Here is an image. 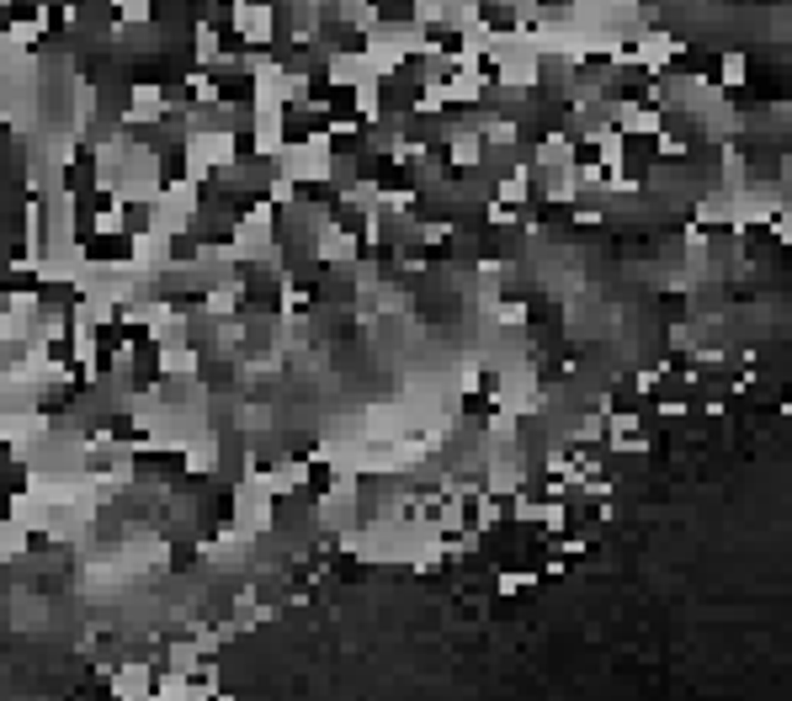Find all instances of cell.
<instances>
[{"label": "cell", "mask_w": 792, "mask_h": 701, "mask_svg": "<svg viewBox=\"0 0 792 701\" xmlns=\"http://www.w3.org/2000/svg\"><path fill=\"white\" fill-rule=\"evenodd\" d=\"M197 250H203V244L192 240V229H186V234H171V240H165V261H171V266H197Z\"/></svg>", "instance_id": "ba28073f"}, {"label": "cell", "mask_w": 792, "mask_h": 701, "mask_svg": "<svg viewBox=\"0 0 792 701\" xmlns=\"http://www.w3.org/2000/svg\"><path fill=\"white\" fill-rule=\"evenodd\" d=\"M192 563H197V548H192V542H176V548H171V569H176V574H186Z\"/></svg>", "instance_id": "30bf717a"}, {"label": "cell", "mask_w": 792, "mask_h": 701, "mask_svg": "<svg viewBox=\"0 0 792 701\" xmlns=\"http://www.w3.org/2000/svg\"><path fill=\"white\" fill-rule=\"evenodd\" d=\"M208 80H214V101L218 107H234V112H245V107H255V75L250 69H208Z\"/></svg>", "instance_id": "7a4b0ae2"}, {"label": "cell", "mask_w": 792, "mask_h": 701, "mask_svg": "<svg viewBox=\"0 0 792 701\" xmlns=\"http://www.w3.org/2000/svg\"><path fill=\"white\" fill-rule=\"evenodd\" d=\"M617 144H622V170H628V181H649V170L660 165V149H665V139H660V128H617Z\"/></svg>", "instance_id": "6da1fadb"}, {"label": "cell", "mask_w": 792, "mask_h": 701, "mask_svg": "<svg viewBox=\"0 0 792 701\" xmlns=\"http://www.w3.org/2000/svg\"><path fill=\"white\" fill-rule=\"evenodd\" d=\"M304 489H308V494H319V500H325V494L336 489V468H330L325 458H314V462H308V473H304Z\"/></svg>", "instance_id": "9c48e42d"}, {"label": "cell", "mask_w": 792, "mask_h": 701, "mask_svg": "<svg viewBox=\"0 0 792 701\" xmlns=\"http://www.w3.org/2000/svg\"><path fill=\"white\" fill-rule=\"evenodd\" d=\"M118 213H122V229H128L133 240L154 229V208H150V202H118Z\"/></svg>", "instance_id": "52a82bcc"}, {"label": "cell", "mask_w": 792, "mask_h": 701, "mask_svg": "<svg viewBox=\"0 0 792 701\" xmlns=\"http://www.w3.org/2000/svg\"><path fill=\"white\" fill-rule=\"evenodd\" d=\"M319 43L330 54H346V59H362L367 54V32L351 27V22H319Z\"/></svg>", "instance_id": "5b68a950"}, {"label": "cell", "mask_w": 792, "mask_h": 701, "mask_svg": "<svg viewBox=\"0 0 792 701\" xmlns=\"http://www.w3.org/2000/svg\"><path fill=\"white\" fill-rule=\"evenodd\" d=\"M197 377H203V388H208L214 398H229L234 388H240V366L229 362V356H218V362H214L208 351H203V362H197Z\"/></svg>", "instance_id": "277c9868"}, {"label": "cell", "mask_w": 792, "mask_h": 701, "mask_svg": "<svg viewBox=\"0 0 792 701\" xmlns=\"http://www.w3.org/2000/svg\"><path fill=\"white\" fill-rule=\"evenodd\" d=\"M48 548H54L48 531H27V552H32V558H48Z\"/></svg>", "instance_id": "8fae6325"}, {"label": "cell", "mask_w": 792, "mask_h": 701, "mask_svg": "<svg viewBox=\"0 0 792 701\" xmlns=\"http://www.w3.org/2000/svg\"><path fill=\"white\" fill-rule=\"evenodd\" d=\"M101 426H107V441H118V447H144V441H150V430L139 426V420H133L128 409H118V415H107Z\"/></svg>", "instance_id": "8992f818"}, {"label": "cell", "mask_w": 792, "mask_h": 701, "mask_svg": "<svg viewBox=\"0 0 792 701\" xmlns=\"http://www.w3.org/2000/svg\"><path fill=\"white\" fill-rule=\"evenodd\" d=\"M80 250H86L91 266H122V261H133L139 240H133L128 229H118V234H101V229H96L91 240H80Z\"/></svg>", "instance_id": "3957f363"}]
</instances>
